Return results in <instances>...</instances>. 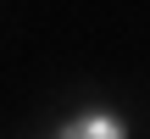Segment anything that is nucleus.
Wrapping results in <instances>:
<instances>
[{
	"label": "nucleus",
	"instance_id": "obj_1",
	"mask_svg": "<svg viewBox=\"0 0 150 139\" xmlns=\"http://www.w3.org/2000/svg\"><path fill=\"white\" fill-rule=\"evenodd\" d=\"M61 139H122V123L117 117H83V123H67Z\"/></svg>",
	"mask_w": 150,
	"mask_h": 139
}]
</instances>
